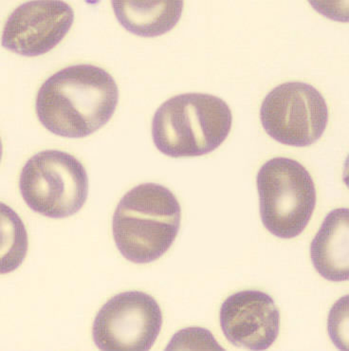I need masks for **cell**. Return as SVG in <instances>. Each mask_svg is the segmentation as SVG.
<instances>
[{"label":"cell","mask_w":349,"mask_h":351,"mask_svg":"<svg viewBox=\"0 0 349 351\" xmlns=\"http://www.w3.org/2000/svg\"><path fill=\"white\" fill-rule=\"evenodd\" d=\"M119 102L117 84L100 66L80 64L47 79L36 96L37 118L61 137H88L108 123Z\"/></svg>","instance_id":"1"},{"label":"cell","mask_w":349,"mask_h":351,"mask_svg":"<svg viewBox=\"0 0 349 351\" xmlns=\"http://www.w3.org/2000/svg\"><path fill=\"white\" fill-rule=\"evenodd\" d=\"M182 208L168 188L143 184L120 200L112 221L114 241L121 254L147 264L167 253L179 234Z\"/></svg>","instance_id":"2"},{"label":"cell","mask_w":349,"mask_h":351,"mask_svg":"<svg viewBox=\"0 0 349 351\" xmlns=\"http://www.w3.org/2000/svg\"><path fill=\"white\" fill-rule=\"evenodd\" d=\"M232 123L221 98L184 93L165 101L155 112L152 137L158 152L171 158L209 154L225 142Z\"/></svg>","instance_id":"3"},{"label":"cell","mask_w":349,"mask_h":351,"mask_svg":"<svg viewBox=\"0 0 349 351\" xmlns=\"http://www.w3.org/2000/svg\"><path fill=\"white\" fill-rule=\"evenodd\" d=\"M256 185L265 228L279 239L300 236L316 206L315 184L306 167L289 158H274L260 168Z\"/></svg>","instance_id":"4"},{"label":"cell","mask_w":349,"mask_h":351,"mask_svg":"<svg viewBox=\"0 0 349 351\" xmlns=\"http://www.w3.org/2000/svg\"><path fill=\"white\" fill-rule=\"evenodd\" d=\"M19 190L29 208L51 219L73 216L83 208L88 196L86 168L74 156L46 150L25 164Z\"/></svg>","instance_id":"5"},{"label":"cell","mask_w":349,"mask_h":351,"mask_svg":"<svg viewBox=\"0 0 349 351\" xmlns=\"http://www.w3.org/2000/svg\"><path fill=\"white\" fill-rule=\"evenodd\" d=\"M260 120L267 134L276 142L289 147H309L325 132L328 104L309 84L284 83L265 97Z\"/></svg>","instance_id":"6"},{"label":"cell","mask_w":349,"mask_h":351,"mask_svg":"<svg viewBox=\"0 0 349 351\" xmlns=\"http://www.w3.org/2000/svg\"><path fill=\"white\" fill-rule=\"evenodd\" d=\"M162 326V310L152 296L125 291L99 311L93 323V340L101 350H149Z\"/></svg>","instance_id":"7"},{"label":"cell","mask_w":349,"mask_h":351,"mask_svg":"<svg viewBox=\"0 0 349 351\" xmlns=\"http://www.w3.org/2000/svg\"><path fill=\"white\" fill-rule=\"evenodd\" d=\"M73 21V9L66 2H26L7 19L2 46L27 58L42 56L63 40Z\"/></svg>","instance_id":"8"},{"label":"cell","mask_w":349,"mask_h":351,"mask_svg":"<svg viewBox=\"0 0 349 351\" xmlns=\"http://www.w3.org/2000/svg\"><path fill=\"white\" fill-rule=\"evenodd\" d=\"M220 327L226 339L237 348L266 350L279 335L280 313L269 294L242 291L222 303Z\"/></svg>","instance_id":"9"},{"label":"cell","mask_w":349,"mask_h":351,"mask_svg":"<svg viewBox=\"0 0 349 351\" xmlns=\"http://www.w3.org/2000/svg\"><path fill=\"white\" fill-rule=\"evenodd\" d=\"M349 211L328 213L311 244V258L322 278L331 282L349 278Z\"/></svg>","instance_id":"10"},{"label":"cell","mask_w":349,"mask_h":351,"mask_svg":"<svg viewBox=\"0 0 349 351\" xmlns=\"http://www.w3.org/2000/svg\"><path fill=\"white\" fill-rule=\"evenodd\" d=\"M118 21L131 34L143 37L163 36L182 16V1H112Z\"/></svg>","instance_id":"11"},{"label":"cell","mask_w":349,"mask_h":351,"mask_svg":"<svg viewBox=\"0 0 349 351\" xmlns=\"http://www.w3.org/2000/svg\"><path fill=\"white\" fill-rule=\"evenodd\" d=\"M2 267L1 273H11L19 268L26 256L28 237L16 213L2 204Z\"/></svg>","instance_id":"12"},{"label":"cell","mask_w":349,"mask_h":351,"mask_svg":"<svg viewBox=\"0 0 349 351\" xmlns=\"http://www.w3.org/2000/svg\"><path fill=\"white\" fill-rule=\"evenodd\" d=\"M197 343H200L203 348L209 350H222L217 345V341L213 337L211 332L200 328H185L179 331L171 340L167 350H180V348H199Z\"/></svg>","instance_id":"13"}]
</instances>
